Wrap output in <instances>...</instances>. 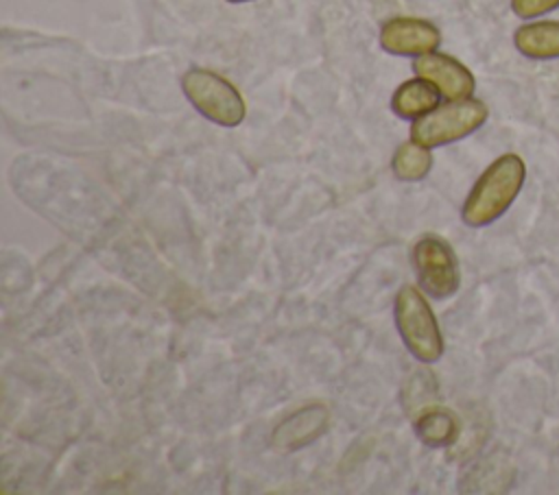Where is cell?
<instances>
[{
	"instance_id": "6da1fadb",
	"label": "cell",
	"mask_w": 559,
	"mask_h": 495,
	"mask_svg": "<svg viewBox=\"0 0 559 495\" xmlns=\"http://www.w3.org/2000/svg\"><path fill=\"white\" fill-rule=\"evenodd\" d=\"M526 166L520 155H500L474 183L467 194L461 216L469 227H485L500 218L515 201L524 185Z\"/></svg>"
},
{
	"instance_id": "7a4b0ae2",
	"label": "cell",
	"mask_w": 559,
	"mask_h": 495,
	"mask_svg": "<svg viewBox=\"0 0 559 495\" xmlns=\"http://www.w3.org/2000/svg\"><path fill=\"white\" fill-rule=\"evenodd\" d=\"M395 323L408 351L421 362H437L443 353V338L437 318L415 286H402L395 297Z\"/></svg>"
},
{
	"instance_id": "3957f363",
	"label": "cell",
	"mask_w": 559,
	"mask_h": 495,
	"mask_svg": "<svg viewBox=\"0 0 559 495\" xmlns=\"http://www.w3.org/2000/svg\"><path fill=\"white\" fill-rule=\"evenodd\" d=\"M485 120H487L485 102L476 98L450 100L419 116L411 126V140L426 148L450 144L476 131Z\"/></svg>"
},
{
	"instance_id": "277c9868",
	"label": "cell",
	"mask_w": 559,
	"mask_h": 495,
	"mask_svg": "<svg viewBox=\"0 0 559 495\" xmlns=\"http://www.w3.org/2000/svg\"><path fill=\"white\" fill-rule=\"evenodd\" d=\"M183 92L188 100L212 122L236 126L242 122L247 107L238 89L216 72L194 68L183 74Z\"/></svg>"
},
{
	"instance_id": "5b68a950",
	"label": "cell",
	"mask_w": 559,
	"mask_h": 495,
	"mask_svg": "<svg viewBox=\"0 0 559 495\" xmlns=\"http://www.w3.org/2000/svg\"><path fill=\"white\" fill-rule=\"evenodd\" d=\"M413 266L421 288L435 299H445L459 290L456 255L443 238L421 236L413 246Z\"/></svg>"
},
{
	"instance_id": "8992f818",
	"label": "cell",
	"mask_w": 559,
	"mask_h": 495,
	"mask_svg": "<svg viewBox=\"0 0 559 495\" xmlns=\"http://www.w3.org/2000/svg\"><path fill=\"white\" fill-rule=\"evenodd\" d=\"M413 70L419 79H426L428 83H432L437 92L448 100L469 98L476 85L472 72L461 61L441 52H428L417 57L413 63Z\"/></svg>"
},
{
	"instance_id": "52a82bcc",
	"label": "cell",
	"mask_w": 559,
	"mask_h": 495,
	"mask_svg": "<svg viewBox=\"0 0 559 495\" xmlns=\"http://www.w3.org/2000/svg\"><path fill=\"white\" fill-rule=\"evenodd\" d=\"M441 41L437 26L417 17H393L380 31V44L393 55H428Z\"/></svg>"
},
{
	"instance_id": "ba28073f",
	"label": "cell",
	"mask_w": 559,
	"mask_h": 495,
	"mask_svg": "<svg viewBox=\"0 0 559 495\" xmlns=\"http://www.w3.org/2000/svg\"><path fill=\"white\" fill-rule=\"evenodd\" d=\"M328 408L321 403L306 406L293 414H288L275 430H273V445L286 451L301 449L304 445L312 443L317 436L323 434L328 427Z\"/></svg>"
},
{
	"instance_id": "9c48e42d",
	"label": "cell",
	"mask_w": 559,
	"mask_h": 495,
	"mask_svg": "<svg viewBox=\"0 0 559 495\" xmlns=\"http://www.w3.org/2000/svg\"><path fill=\"white\" fill-rule=\"evenodd\" d=\"M515 48L531 59L559 57V20H542L524 24L513 35Z\"/></svg>"
},
{
	"instance_id": "30bf717a",
	"label": "cell",
	"mask_w": 559,
	"mask_h": 495,
	"mask_svg": "<svg viewBox=\"0 0 559 495\" xmlns=\"http://www.w3.org/2000/svg\"><path fill=\"white\" fill-rule=\"evenodd\" d=\"M439 105V92L426 79H413L400 85L391 98V107L402 118H419Z\"/></svg>"
},
{
	"instance_id": "8fae6325",
	"label": "cell",
	"mask_w": 559,
	"mask_h": 495,
	"mask_svg": "<svg viewBox=\"0 0 559 495\" xmlns=\"http://www.w3.org/2000/svg\"><path fill=\"white\" fill-rule=\"evenodd\" d=\"M417 436L430 447H445L459 436V421L450 410L426 408L417 419Z\"/></svg>"
},
{
	"instance_id": "7c38bea8",
	"label": "cell",
	"mask_w": 559,
	"mask_h": 495,
	"mask_svg": "<svg viewBox=\"0 0 559 495\" xmlns=\"http://www.w3.org/2000/svg\"><path fill=\"white\" fill-rule=\"evenodd\" d=\"M393 172L397 179L402 181H419L428 174L430 166H432V157L428 153L426 146L417 144V142H406L402 144L395 155H393Z\"/></svg>"
},
{
	"instance_id": "4fadbf2b",
	"label": "cell",
	"mask_w": 559,
	"mask_h": 495,
	"mask_svg": "<svg viewBox=\"0 0 559 495\" xmlns=\"http://www.w3.org/2000/svg\"><path fill=\"white\" fill-rule=\"evenodd\" d=\"M559 7V0H511V9L518 17H537Z\"/></svg>"
},
{
	"instance_id": "5bb4252c",
	"label": "cell",
	"mask_w": 559,
	"mask_h": 495,
	"mask_svg": "<svg viewBox=\"0 0 559 495\" xmlns=\"http://www.w3.org/2000/svg\"><path fill=\"white\" fill-rule=\"evenodd\" d=\"M229 2H245V0H229Z\"/></svg>"
}]
</instances>
